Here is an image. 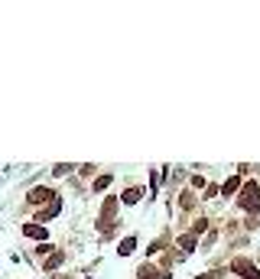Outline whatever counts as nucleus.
<instances>
[{
    "instance_id": "nucleus-5",
    "label": "nucleus",
    "mask_w": 260,
    "mask_h": 279,
    "mask_svg": "<svg viewBox=\"0 0 260 279\" xmlns=\"http://www.w3.org/2000/svg\"><path fill=\"white\" fill-rule=\"evenodd\" d=\"M234 192H241V175H231V179L221 185V195H234Z\"/></svg>"
},
{
    "instance_id": "nucleus-6",
    "label": "nucleus",
    "mask_w": 260,
    "mask_h": 279,
    "mask_svg": "<svg viewBox=\"0 0 260 279\" xmlns=\"http://www.w3.org/2000/svg\"><path fill=\"white\" fill-rule=\"evenodd\" d=\"M59 211H62V201H49V208H46V211H43V214H39V217H36V221H49V217H56V214H59Z\"/></svg>"
},
{
    "instance_id": "nucleus-9",
    "label": "nucleus",
    "mask_w": 260,
    "mask_h": 279,
    "mask_svg": "<svg viewBox=\"0 0 260 279\" xmlns=\"http://www.w3.org/2000/svg\"><path fill=\"white\" fill-rule=\"evenodd\" d=\"M179 247H182V253H192V250H195V237H192V234L179 237Z\"/></svg>"
},
{
    "instance_id": "nucleus-7",
    "label": "nucleus",
    "mask_w": 260,
    "mask_h": 279,
    "mask_svg": "<svg viewBox=\"0 0 260 279\" xmlns=\"http://www.w3.org/2000/svg\"><path fill=\"white\" fill-rule=\"evenodd\" d=\"M140 198H143V188H140V185H130L127 192H124V201H127V205H134V201H140Z\"/></svg>"
},
{
    "instance_id": "nucleus-13",
    "label": "nucleus",
    "mask_w": 260,
    "mask_h": 279,
    "mask_svg": "<svg viewBox=\"0 0 260 279\" xmlns=\"http://www.w3.org/2000/svg\"><path fill=\"white\" fill-rule=\"evenodd\" d=\"M192 205H195V198H192V195L186 192V195H182V208H192Z\"/></svg>"
},
{
    "instance_id": "nucleus-12",
    "label": "nucleus",
    "mask_w": 260,
    "mask_h": 279,
    "mask_svg": "<svg viewBox=\"0 0 260 279\" xmlns=\"http://www.w3.org/2000/svg\"><path fill=\"white\" fill-rule=\"evenodd\" d=\"M59 263H62V253H52V256H49V260H46V269H56V266H59Z\"/></svg>"
},
{
    "instance_id": "nucleus-4",
    "label": "nucleus",
    "mask_w": 260,
    "mask_h": 279,
    "mask_svg": "<svg viewBox=\"0 0 260 279\" xmlns=\"http://www.w3.org/2000/svg\"><path fill=\"white\" fill-rule=\"evenodd\" d=\"M140 279H169L166 273H163V269H156V266H140Z\"/></svg>"
},
{
    "instance_id": "nucleus-14",
    "label": "nucleus",
    "mask_w": 260,
    "mask_h": 279,
    "mask_svg": "<svg viewBox=\"0 0 260 279\" xmlns=\"http://www.w3.org/2000/svg\"><path fill=\"white\" fill-rule=\"evenodd\" d=\"M198 279H215V276H211V273H208V276H198Z\"/></svg>"
},
{
    "instance_id": "nucleus-3",
    "label": "nucleus",
    "mask_w": 260,
    "mask_h": 279,
    "mask_svg": "<svg viewBox=\"0 0 260 279\" xmlns=\"http://www.w3.org/2000/svg\"><path fill=\"white\" fill-rule=\"evenodd\" d=\"M43 201H56V198H52L49 188H33L30 192V205H43Z\"/></svg>"
},
{
    "instance_id": "nucleus-2",
    "label": "nucleus",
    "mask_w": 260,
    "mask_h": 279,
    "mask_svg": "<svg viewBox=\"0 0 260 279\" xmlns=\"http://www.w3.org/2000/svg\"><path fill=\"white\" fill-rule=\"evenodd\" d=\"M231 269H234L241 279H260V269H257L250 260H244V256H237V260L231 263Z\"/></svg>"
},
{
    "instance_id": "nucleus-11",
    "label": "nucleus",
    "mask_w": 260,
    "mask_h": 279,
    "mask_svg": "<svg viewBox=\"0 0 260 279\" xmlns=\"http://www.w3.org/2000/svg\"><path fill=\"white\" fill-rule=\"evenodd\" d=\"M111 185V175H98V179H94V192H101V188H107Z\"/></svg>"
},
{
    "instance_id": "nucleus-10",
    "label": "nucleus",
    "mask_w": 260,
    "mask_h": 279,
    "mask_svg": "<svg viewBox=\"0 0 260 279\" xmlns=\"http://www.w3.org/2000/svg\"><path fill=\"white\" fill-rule=\"evenodd\" d=\"M117 250H120V256H127V253H134V250H137V240H134V237H127V240H124V243H120V247H117Z\"/></svg>"
},
{
    "instance_id": "nucleus-1",
    "label": "nucleus",
    "mask_w": 260,
    "mask_h": 279,
    "mask_svg": "<svg viewBox=\"0 0 260 279\" xmlns=\"http://www.w3.org/2000/svg\"><path fill=\"white\" fill-rule=\"evenodd\" d=\"M237 205L244 211H257L260 208V185L257 182H244L241 185V198H237Z\"/></svg>"
},
{
    "instance_id": "nucleus-8",
    "label": "nucleus",
    "mask_w": 260,
    "mask_h": 279,
    "mask_svg": "<svg viewBox=\"0 0 260 279\" xmlns=\"http://www.w3.org/2000/svg\"><path fill=\"white\" fill-rule=\"evenodd\" d=\"M23 234H26V237H36V240H43V237H46V227H39V224H26Z\"/></svg>"
}]
</instances>
